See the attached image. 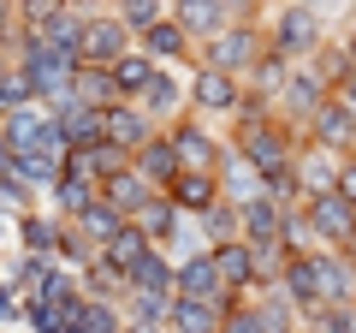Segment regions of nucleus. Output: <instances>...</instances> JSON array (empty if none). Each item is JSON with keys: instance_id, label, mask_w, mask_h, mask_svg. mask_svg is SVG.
I'll list each match as a JSON object with an SVG mask.
<instances>
[{"instance_id": "a211bd4d", "label": "nucleus", "mask_w": 356, "mask_h": 333, "mask_svg": "<svg viewBox=\"0 0 356 333\" xmlns=\"http://www.w3.org/2000/svg\"><path fill=\"white\" fill-rule=\"evenodd\" d=\"M172 24L191 42H208L232 24V13H226V0H172Z\"/></svg>"}, {"instance_id": "a19ab883", "label": "nucleus", "mask_w": 356, "mask_h": 333, "mask_svg": "<svg viewBox=\"0 0 356 333\" xmlns=\"http://www.w3.org/2000/svg\"><path fill=\"white\" fill-rule=\"evenodd\" d=\"M220 333H261V316H255V304H232L226 321H220Z\"/></svg>"}, {"instance_id": "0eeeda50", "label": "nucleus", "mask_w": 356, "mask_h": 333, "mask_svg": "<svg viewBox=\"0 0 356 333\" xmlns=\"http://www.w3.org/2000/svg\"><path fill=\"white\" fill-rule=\"evenodd\" d=\"M327 95H332V90H327V84H321V72H315V65H309V60H297L291 72H285L280 95H273V114H280L285 125H297V131H303V119L315 114V107L327 102Z\"/></svg>"}, {"instance_id": "f704fd0d", "label": "nucleus", "mask_w": 356, "mask_h": 333, "mask_svg": "<svg viewBox=\"0 0 356 333\" xmlns=\"http://www.w3.org/2000/svg\"><path fill=\"white\" fill-rule=\"evenodd\" d=\"M113 6H119V24H125L131 36H143L149 24L172 18V0H113Z\"/></svg>"}, {"instance_id": "f03ea898", "label": "nucleus", "mask_w": 356, "mask_h": 333, "mask_svg": "<svg viewBox=\"0 0 356 333\" xmlns=\"http://www.w3.org/2000/svg\"><path fill=\"white\" fill-rule=\"evenodd\" d=\"M267 54V24H226L220 36H208L202 42V54L196 60L202 65H214V72H232L243 84V77L255 72V60Z\"/></svg>"}, {"instance_id": "a18cd8bd", "label": "nucleus", "mask_w": 356, "mask_h": 333, "mask_svg": "<svg viewBox=\"0 0 356 333\" xmlns=\"http://www.w3.org/2000/svg\"><path fill=\"white\" fill-rule=\"evenodd\" d=\"M332 95H339V102H344V107H350V114H356V72L344 77V84H339V90H332Z\"/></svg>"}, {"instance_id": "f257e3e1", "label": "nucleus", "mask_w": 356, "mask_h": 333, "mask_svg": "<svg viewBox=\"0 0 356 333\" xmlns=\"http://www.w3.org/2000/svg\"><path fill=\"white\" fill-rule=\"evenodd\" d=\"M297 143H303V131H297V125H285V119L273 114V119H261L255 131H243V137H232V149H238L243 161H250L255 173H261V185H280V179H291Z\"/></svg>"}, {"instance_id": "39448f33", "label": "nucleus", "mask_w": 356, "mask_h": 333, "mask_svg": "<svg viewBox=\"0 0 356 333\" xmlns=\"http://www.w3.org/2000/svg\"><path fill=\"white\" fill-rule=\"evenodd\" d=\"M238 102H243V84L232 72H214V65H196L191 72V90H184L191 119H232Z\"/></svg>"}, {"instance_id": "aec40b11", "label": "nucleus", "mask_w": 356, "mask_h": 333, "mask_svg": "<svg viewBox=\"0 0 356 333\" xmlns=\"http://www.w3.org/2000/svg\"><path fill=\"white\" fill-rule=\"evenodd\" d=\"M220 196H226L232 208H243V203H255V196H267L261 173H255V166L243 161V155L232 149V143H226V161H220Z\"/></svg>"}, {"instance_id": "5701e85b", "label": "nucleus", "mask_w": 356, "mask_h": 333, "mask_svg": "<svg viewBox=\"0 0 356 333\" xmlns=\"http://www.w3.org/2000/svg\"><path fill=\"white\" fill-rule=\"evenodd\" d=\"M60 215H42V208H30V215H13V238L18 250H30V256H54V244H60Z\"/></svg>"}, {"instance_id": "ea45409f", "label": "nucleus", "mask_w": 356, "mask_h": 333, "mask_svg": "<svg viewBox=\"0 0 356 333\" xmlns=\"http://www.w3.org/2000/svg\"><path fill=\"white\" fill-rule=\"evenodd\" d=\"M0 208H6V215H30V208H36V191H30V185L18 179L13 166L0 173Z\"/></svg>"}, {"instance_id": "393cba45", "label": "nucleus", "mask_w": 356, "mask_h": 333, "mask_svg": "<svg viewBox=\"0 0 356 333\" xmlns=\"http://www.w3.org/2000/svg\"><path fill=\"white\" fill-rule=\"evenodd\" d=\"M72 102H83V107H113V102H119L113 65H83V60H77V72H72Z\"/></svg>"}, {"instance_id": "1a4fd4ad", "label": "nucleus", "mask_w": 356, "mask_h": 333, "mask_svg": "<svg viewBox=\"0 0 356 333\" xmlns=\"http://www.w3.org/2000/svg\"><path fill=\"white\" fill-rule=\"evenodd\" d=\"M172 297H208V304H220V309L238 304V292H226V280H220V268H214L208 250H191L184 262H172Z\"/></svg>"}, {"instance_id": "4be33fe9", "label": "nucleus", "mask_w": 356, "mask_h": 333, "mask_svg": "<svg viewBox=\"0 0 356 333\" xmlns=\"http://www.w3.org/2000/svg\"><path fill=\"white\" fill-rule=\"evenodd\" d=\"M226 309L208 304V297H172L166 304V333H220Z\"/></svg>"}, {"instance_id": "cd10ccee", "label": "nucleus", "mask_w": 356, "mask_h": 333, "mask_svg": "<svg viewBox=\"0 0 356 333\" xmlns=\"http://www.w3.org/2000/svg\"><path fill=\"white\" fill-rule=\"evenodd\" d=\"M208 256H214L220 280H226V292H255V274H250V244L232 238V244H208Z\"/></svg>"}, {"instance_id": "473e14b6", "label": "nucleus", "mask_w": 356, "mask_h": 333, "mask_svg": "<svg viewBox=\"0 0 356 333\" xmlns=\"http://www.w3.org/2000/svg\"><path fill=\"white\" fill-rule=\"evenodd\" d=\"M95 256H102V244H89L83 232L65 220V226H60V244H54V262H60V268H72V274H83Z\"/></svg>"}, {"instance_id": "4468645a", "label": "nucleus", "mask_w": 356, "mask_h": 333, "mask_svg": "<svg viewBox=\"0 0 356 333\" xmlns=\"http://www.w3.org/2000/svg\"><path fill=\"white\" fill-rule=\"evenodd\" d=\"M42 107L54 114L65 149H89V143H102V107H83V102H72V95H54V102H42Z\"/></svg>"}, {"instance_id": "20e7f679", "label": "nucleus", "mask_w": 356, "mask_h": 333, "mask_svg": "<svg viewBox=\"0 0 356 333\" xmlns=\"http://www.w3.org/2000/svg\"><path fill=\"white\" fill-rule=\"evenodd\" d=\"M321 42H327V24H321L315 13H309L303 0H285L280 13L267 18V48L273 54H285V60H309V54L321 48Z\"/></svg>"}, {"instance_id": "37998d69", "label": "nucleus", "mask_w": 356, "mask_h": 333, "mask_svg": "<svg viewBox=\"0 0 356 333\" xmlns=\"http://www.w3.org/2000/svg\"><path fill=\"white\" fill-rule=\"evenodd\" d=\"M18 316H24V297H18L13 286L0 280V327H6V321H18Z\"/></svg>"}, {"instance_id": "423d86ee", "label": "nucleus", "mask_w": 356, "mask_h": 333, "mask_svg": "<svg viewBox=\"0 0 356 333\" xmlns=\"http://www.w3.org/2000/svg\"><path fill=\"white\" fill-rule=\"evenodd\" d=\"M166 137H172V149H178V173H220V161H226V143L191 114H178L172 125H166Z\"/></svg>"}, {"instance_id": "7c9ffc66", "label": "nucleus", "mask_w": 356, "mask_h": 333, "mask_svg": "<svg viewBox=\"0 0 356 333\" xmlns=\"http://www.w3.org/2000/svg\"><path fill=\"white\" fill-rule=\"evenodd\" d=\"M149 72H154V60H149L143 48L119 54V60H113V84H119V102H137V95H143V84H149Z\"/></svg>"}, {"instance_id": "ddd939ff", "label": "nucleus", "mask_w": 356, "mask_h": 333, "mask_svg": "<svg viewBox=\"0 0 356 333\" xmlns=\"http://www.w3.org/2000/svg\"><path fill=\"white\" fill-rule=\"evenodd\" d=\"M154 131H161V125H154V119L143 114L137 102H113V107H102V137L113 143V149H125V155H137L143 143L154 137Z\"/></svg>"}, {"instance_id": "49530a36", "label": "nucleus", "mask_w": 356, "mask_h": 333, "mask_svg": "<svg viewBox=\"0 0 356 333\" xmlns=\"http://www.w3.org/2000/svg\"><path fill=\"white\" fill-rule=\"evenodd\" d=\"M303 6H309V13L321 18V24H327V13H339V0H303Z\"/></svg>"}, {"instance_id": "c9c22d12", "label": "nucleus", "mask_w": 356, "mask_h": 333, "mask_svg": "<svg viewBox=\"0 0 356 333\" xmlns=\"http://www.w3.org/2000/svg\"><path fill=\"white\" fill-rule=\"evenodd\" d=\"M72 226H77V232H83V238H89V244H107V238H113V232H119V226H125V220H119V215H113V208H107V203H102V196H95V203H89V208H83V215H77V220H72Z\"/></svg>"}, {"instance_id": "2f4dec72", "label": "nucleus", "mask_w": 356, "mask_h": 333, "mask_svg": "<svg viewBox=\"0 0 356 333\" xmlns=\"http://www.w3.org/2000/svg\"><path fill=\"white\" fill-rule=\"evenodd\" d=\"M131 292H154V297H172V262L166 250H149V256L131 268Z\"/></svg>"}, {"instance_id": "dca6fc26", "label": "nucleus", "mask_w": 356, "mask_h": 333, "mask_svg": "<svg viewBox=\"0 0 356 333\" xmlns=\"http://www.w3.org/2000/svg\"><path fill=\"white\" fill-rule=\"evenodd\" d=\"M149 196H154V185L137 173V161H131V166H119V173H107V179H102V203L113 208L119 220H137V208L149 203Z\"/></svg>"}, {"instance_id": "a878e982", "label": "nucleus", "mask_w": 356, "mask_h": 333, "mask_svg": "<svg viewBox=\"0 0 356 333\" xmlns=\"http://www.w3.org/2000/svg\"><path fill=\"white\" fill-rule=\"evenodd\" d=\"M250 244V238H243ZM297 256V244H285V238H261V244H250V274H255V292H267V286H280V274H285V262Z\"/></svg>"}, {"instance_id": "2eb2a0df", "label": "nucleus", "mask_w": 356, "mask_h": 333, "mask_svg": "<svg viewBox=\"0 0 356 333\" xmlns=\"http://www.w3.org/2000/svg\"><path fill=\"white\" fill-rule=\"evenodd\" d=\"M166 203L184 220H202L208 208L220 203V173H178V179L166 185Z\"/></svg>"}, {"instance_id": "c85d7f7f", "label": "nucleus", "mask_w": 356, "mask_h": 333, "mask_svg": "<svg viewBox=\"0 0 356 333\" xmlns=\"http://www.w3.org/2000/svg\"><path fill=\"white\" fill-rule=\"evenodd\" d=\"M95 196H102V185H95V179L60 173V179H54V191H48V203H54V215H60V220H77L89 203H95Z\"/></svg>"}, {"instance_id": "58836bf2", "label": "nucleus", "mask_w": 356, "mask_h": 333, "mask_svg": "<svg viewBox=\"0 0 356 333\" xmlns=\"http://www.w3.org/2000/svg\"><path fill=\"white\" fill-rule=\"evenodd\" d=\"M30 102H36V90H30V77L18 72V60H13V72L0 77V119L18 114V107H30Z\"/></svg>"}, {"instance_id": "c756f323", "label": "nucleus", "mask_w": 356, "mask_h": 333, "mask_svg": "<svg viewBox=\"0 0 356 333\" xmlns=\"http://www.w3.org/2000/svg\"><path fill=\"white\" fill-rule=\"evenodd\" d=\"M255 316H261V333H303V316H297V304L280 286H267V292L255 297Z\"/></svg>"}, {"instance_id": "e433bc0d", "label": "nucleus", "mask_w": 356, "mask_h": 333, "mask_svg": "<svg viewBox=\"0 0 356 333\" xmlns=\"http://www.w3.org/2000/svg\"><path fill=\"white\" fill-rule=\"evenodd\" d=\"M77 333H125V309L83 297V309H77Z\"/></svg>"}, {"instance_id": "de8ad7c7", "label": "nucleus", "mask_w": 356, "mask_h": 333, "mask_svg": "<svg viewBox=\"0 0 356 333\" xmlns=\"http://www.w3.org/2000/svg\"><path fill=\"white\" fill-rule=\"evenodd\" d=\"M13 166V143H6V131H0V173Z\"/></svg>"}, {"instance_id": "412c9836", "label": "nucleus", "mask_w": 356, "mask_h": 333, "mask_svg": "<svg viewBox=\"0 0 356 333\" xmlns=\"http://www.w3.org/2000/svg\"><path fill=\"white\" fill-rule=\"evenodd\" d=\"M131 161H137V173H143V179L154 185V191H166V185L178 179V149H172V137H166V125L154 131V137L143 143V149L131 155Z\"/></svg>"}, {"instance_id": "bb28decb", "label": "nucleus", "mask_w": 356, "mask_h": 333, "mask_svg": "<svg viewBox=\"0 0 356 333\" xmlns=\"http://www.w3.org/2000/svg\"><path fill=\"white\" fill-rule=\"evenodd\" d=\"M149 250H161V244H149V238H143V232H137V226L125 220V226H119L113 238L102 244V262H107L113 274H125V280H131V268H137V262L149 256Z\"/></svg>"}, {"instance_id": "6e6552de", "label": "nucleus", "mask_w": 356, "mask_h": 333, "mask_svg": "<svg viewBox=\"0 0 356 333\" xmlns=\"http://www.w3.org/2000/svg\"><path fill=\"white\" fill-rule=\"evenodd\" d=\"M131 48H137V36L119 24V13H89L83 18V36H77V60L83 65H113Z\"/></svg>"}, {"instance_id": "72a5a7b5", "label": "nucleus", "mask_w": 356, "mask_h": 333, "mask_svg": "<svg viewBox=\"0 0 356 333\" xmlns=\"http://www.w3.org/2000/svg\"><path fill=\"white\" fill-rule=\"evenodd\" d=\"M191 226H196V238H202V244H232V238H243V232H238V208H232L226 196H220L202 220H191Z\"/></svg>"}, {"instance_id": "09e8293b", "label": "nucleus", "mask_w": 356, "mask_h": 333, "mask_svg": "<svg viewBox=\"0 0 356 333\" xmlns=\"http://www.w3.org/2000/svg\"><path fill=\"white\" fill-rule=\"evenodd\" d=\"M6 72H13V48H0V77H6Z\"/></svg>"}, {"instance_id": "8fccbe9b", "label": "nucleus", "mask_w": 356, "mask_h": 333, "mask_svg": "<svg viewBox=\"0 0 356 333\" xmlns=\"http://www.w3.org/2000/svg\"><path fill=\"white\" fill-rule=\"evenodd\" d=\"M344 54H350V65H356V30H350V42H344Z\"/></svg>"}, {"instance_id": "9b49d317", "label": "nucleus", "mask_w": 356, "mask_h": 333, "mask_svg": "<svg viewBox=\"0 0 356 333\" xmlns=\"http://www.w3.org/2000/svg\"><path fill=\"white\" fill-rule=\"evenodd\" d=\"M303 137H309V143H321V149L350 155V149H356V114L339 102V95H327V102H321L315 114L303 119Z\"/></svg>"}, {"instance_id": "c03bdc74", "label": "nucleus", "mask_w": 356, "mask_h": 333, "mask_svg": "<svg viewBox=\"0 0 356 333\" xmlns=\"http://www.w3.org/2000/svg\"><path fill=\"white\" fill-rule=\"evenodd\" d=\"M332 191L344 196V203H356V155H344V166H339V185Z\"/></svg>"}, {"instance_id": "79ce46f5", "label": "nucleus", "mask_w": 356, "mask_h": 333, "mask_svg": "<svg viewBox=\"0 0 356 333\" xmlns=\"http://www.w3.org/2000/svg\"><path fill=\"white\" fill-rule=\"evenodd\" d=\"M24 24H18V0H0V48H18Z\"/></svg>"}, {"instance_id": "9d476101", "label": "nucleus", "mask_w": 356, "mask_h": 333, "mask_svg": "<svg viewBox=\"0 0 356 333\" xmlns=\"http://www.w3.org/2000/svg\"><path fill=\"white\" fill-rule=\"evenodd\" d=\"M339 166L344 155L339 149H321V143H297V161H291V179H297V196H327L339 185Z\"/></svg>"}, {"instance_id": "6ab92c4d", "label": "nucleus", "mask_w": 356, "mask_h": 333, "mask_svg": "<svg viewBox=\"0 0 356 333\" xmlns=\"http://www.w3.org/2000/svg\"><path fill=\"white\" fill-rule=\"evenodd\" d=\"M137 42H143V54H149L154 65H191V60H196V54H191L196 42L184 36V30L172 24V18H161V24H149V30H143ZM196 65H202V60H196Z\"/></svg>"}, {"instance_id": "f8f14e48", "label": "nucleus", "mask_w": 356, "mask_h": 333, "mask_svg": "<svg viewBox=\"0 0 356 333\" xmlns=\"http://www.w3.org/2000/svg\"><path fill=\"white\" fill-rule=\"evenodd\" d=\"M309 268H315V297L327 304H356V268L344 262V250H309Z\"/></svg>"}, {"instance_id": "7ed1b4c3", "label": "nucleus", "mask_w": 356, "mask_h": 333, "mask_svg": "<svg viewBox=\"0 0 356 333\" xmlns=\"http://www.w3.org/2000/svg\"><path fill=\"white\" fill-rule=\"evenodd\" d=\"M297 220H303V238L315 244V250H344V244L356 238V203H344L339 191H327V196H303Z\"/></svg>"}, {"instance_id": "4c0bfd02", "label": "nucleus", "mask_w": 356, "mask_h": 333, "mask_svg": "<svg viewBox=\"0 0 356 333\" xmlns=\"http://www.w3.org/2000/svg\"><path fill=\"white\" fill-rule=\"evenodd\" d=\"M65 6H72V0H18V24H24V36H42Z\"/></svg>"}, {"instance_id": "b1692460", "label": "nucleus", "mask_w": 356, "mask_h": 333, "mask_svg": "<svg viewBox=\"0 0 356 333\" xmlns=\"http://www.w3.org/2000/svg\"><path fill=\"white\" fill-rule=\"evenodd\" d=\"M131 226H137L149 244H172V238H178V226H184V215H178V208L166 203V191H154L149 203L137 208V220H131Z\"/></svg>"}, {"instance_id": "f3484780", "label": "nucleus", "mask_w": 356, "mask_h": 333, "mask_svg": "<svg viewBox=\"0 0 356 333\" xmlns=\"http://www.w3.org/2000/svg\"><path fill=\"white\" fill-rule=\"evenodd\" d=\"M137 107L154 119V125H172L178 114H184V84H178L166 65H154L149 72V84H143V95H137Z\"/></svg>"}]
</instances>
